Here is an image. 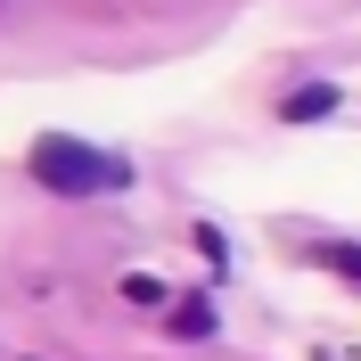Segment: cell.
Masks as SVG:
<instances>
[{
  "instance_id": "3",
  "label": "cell",
  "mask_w": 361,
  "mask_h": 361,
  "mask_svg": "<svg viewBox=\"0 0 361 361\" xmlns=\"http://www.w3.org/2000/svg\"><path fill=\"white\" fill-rule=\"evenodd\" d=\"M173 329H180V337H214V304H205V295H180V304H173Z\"/></svg>"
},
{
  "instance_id": "4",
  "label": "cell",
  "mask_w": 361,
  "mask_h": 361,
  "mask_svg": "<svg viewBox=\"0 0 361 361\" xmlns=\"http://www.w3.org/2000/svg\"><path fill=\"white\" fill-rule=\"evenodd\" d=\"M320 255V263H329V271H345V279H353V288H361V247H312Z\"/></svg>"
},
{
  "instance_id": "5",
  "label": "cell",
  "mask_w": 361,
  "mask_h": 361,
  "mask_svg": "<svg viewBox=\"0 0 361 361\" xmlns=\"http://www.w3.org/2000/svg\"><path fill=\"white\" fill-rule=\"evenodd\" d=\"M123 295H132V304H164V288L148 279V271H132V279H123Z\"/></svg>"
},
{
  "instance_id": "2",
  "label": "cell",
  "mask_w": 361,
  "mask_h": 361,
  "mask_svg": "<svg viewBox=\"0 0 361 361\" xmlns=\"http://www.w3.org/2000/svg\"><path fill=\"white\" fill-rule=\"evenodd\" d=\"M329 107H337V90H329V82H304V90H295V99H288L279 115H288V123H320Z\"/></svg>"
},
{
  "instance_id": "1",
  "label": "cell",
  "mask_w": 361,
  "mask_h": 361,
  "mask_svg": "<svg viewBox=\"0 0 361 361\" xmlns=\"http://www.w3.org/2000/svg\"><path fill=\"white\" fill-rule=\"evenodd\" d=\"M25 164H33V180L58 189V197H99V189H123V180H132L123 157H107V148H90V140H74V132H42L25 148Z\"/></svg>"
}]
</instances>
